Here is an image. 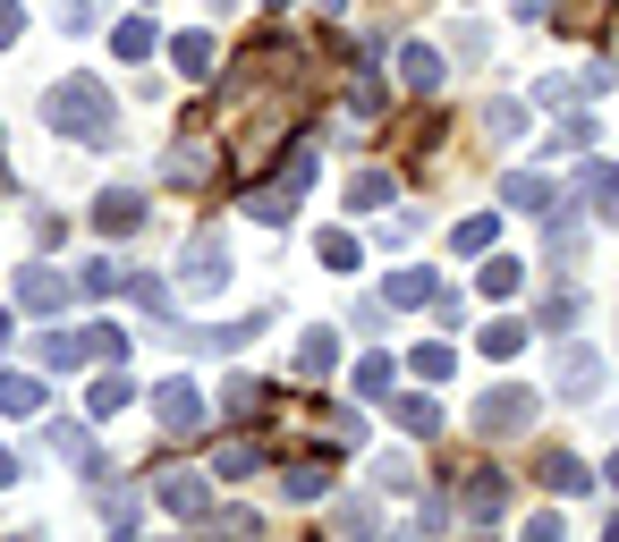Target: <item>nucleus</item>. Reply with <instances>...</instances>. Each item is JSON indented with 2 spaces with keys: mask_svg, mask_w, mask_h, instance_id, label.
<instances>
[{
  "mask_svg": "<svg viewBox=\"0 0 619 542\" xmlns=\"http://www.w3.org/2000/svg\"><path fill=\"white\" fill-rule=\"evenodd\" d=\"M43 128L68 136V145H119V111H111V94L94 77H60L43 94Z\"/></svg>",
  "mask_w": 619,
  "mask_h": 542,
  "instance_id": "obj_1",
  "label": "nucleus"
},
{
  "mask_svg": "<svg viewBox=\"0 0 619 542\" xmlns=\"http://www.w3.org/2000/svg\"><path fill=\"white\" fill-rule=\"evenodd\" d=\"M229 272H238V263H229V238L221 229H196L187 255H179V288H187V297H221Z\"/></svg>",
  "mask_w": 619,
  "mask_h": 542,
  "instance_id": "obj_2",
  "label": "nucleus"
},
{
  "mask_svg": "<svg viewBox=\"0 0 619 542\" xmlns=\"http://www.w3.org/2000/svg\"><path fill=\"white\" fill-rule=\"evenodd\" d=\"M526 424H535V390H492L484 407H475V433H484V441H518Z\"/></svg>",
  "mask_w": 619,
  "mask_h": 542,
  "instance_id": "obj_3",
  "label": "nucleus"
},
{
  "mask_svg": "<svg viewBox=\"0 0 619 542\" xmlns=\"http://www.w3.org/2000/svg\"><path fill=\"white\" fill-rule=\"evenodd\" d=\"M153 415H162V433H170V441H187V433H204V390L170 373V382L153 390Z\"/></svg>",
  "mask_w": 619,
  "mask_h": 542,
  "instance_id": "obj_4",
  "label": "nucleus"
},
{
  "mask_svg": "<svg viewBox=\"0 0 619 542\" xmlns=\"http://www.w3.org/2000/svg\"><path fill=\"white\" fill-rule=\"evenodd\" d=\"M552 382H560V399H594V390H603V356H594V348H577V339H560Z\"/></svg>",
  "mask_w": 619,
  "mask_h": 542,
  "instance_id": "obj_5",
  "label": "nucleus"
},
{
  "mask_svg": "<svg viewBox=\"0 0 619 542\" xmlns=\"http://www.w3.org/2000/svg\"><path fill=\"white\" fill-rule=\"evenodd\" d=\"M153 500H162L170 517L196 526V517H213V483H204V475H153Z\"/></svg>",
  "mask_w": 619,
  "mask_h": 542,
  "instance_id": "obj_6",
  "label": "nucleus"
},
{
  "mask_svg": "<svg viewBox=\"0 0 619 542\" xmlns=\"http://www.w3.org/2000/svg\"><path fill=\"white\" fill-rule=\"evenodd\" d=\"M18 305H26V314H60V305H68V280L51 272V263H26V272H18Z\"/></svg>",
  "mask_w": 619,
  "mask_h": 542,
  "instance_id": "obj_7",
  "label": "nucleus"
},
{
  "mask_svg": "<svg viewBox=\"0 0 619 542\" xmlns=\"http://www.w3.org/2000/svg\"><path fill=\"white\" fill-rule=\"evenodd\" d=\"M136 221H145V195H136V187H111V195H94V229H102V238H128Z\"/></svg>",
  "mask_w": 619,
  "mask_h": 542,
  "instance_id": "obj_8",
  "label": "nucleus"
},
{
  "mask_svg": "<svg viewBox=\"0 0 619 542\" xmlns=\"http://www.w3.org/2000/svg\"><path fill=\"white\" fill-rule=\"evenodd\" d=\"M458 500H467V517H509V475H492V466H475Z\"/></svg>",
  "mask_w": 619,
  "mask_h": 542,
  "instance_id": "obj_9",
  "label": "nucleus"
},
{
  "mask_svg": "<svg viewBox=\"0 0 619 542\" xmlns=\"http://www.w3.org/2000/svg\"><path fill=\"white\" fill-rule=\"evenodd\" d=\"M501 204H509V212H552L560 195H552V178H535V170H509V178H501Z\"/></svg>",
  "mask_w": 619,
  "mask_h": 542,
  "instance_id": "obj_10",
  "label": "nucleus"
},
{
  "mask_svg": "<svg viewBox=\"0 0 619 542\" xmlns=\"http://www.w3.org/2000/svg\"><path fill=\"white\" fill-rule=\"evenodd\" d=\"M535 483H543V492H560V500H586V492H594V475L577 466V458H569V449H552V458H543V475H535Z\"/></svg>",
  "mask_w": 619,
  "mask_h": 542,
  "instance_id": "obj_11",
  "label": "nucleus"
},
{
  "mask_svg": "<svg viewBox=\"0 0 619 542\" xmlns=\"http://www.w3.org/2000/svg\"><path fill=\"white\" fill-rule=\"evenodd\" d=\"M577 195H586L603 221H619V170L611 161H586V170H577Z\"/></svg>",
  "mask_w": 619,
  "mask_h": 542,
  "instance_id": "obj_12",
  "label": "nucleus"
},
{
  "mask_svg": "<svg viewBox=\"0 0 619 542\" xmlns=\"http://www.w3.org/2000/svg\"><path fill=\"white\" fill-rule=\"evenodd\" d=\"M399 77H408V94H433V85H442V43H408V51H399Z\"/></svg>",
  "mask_w": 619,
  "mask_h": 542,
  "instance_id": "obj_13",
  "label": "nucleus"
},
{
  "mask_svg": "<svg viewBox=\"0 0 619 542\" xmlns=\"http://www.w3.org/2000/svg\"><path fill=\"white\" fill-rule=\"evenodd\" d=\"M280 492H289V500H323L331 466H323V458H297V466H280Z\"/></svg>",
  "mask_w": 619,
  "mask_h": 542,
  "instance_id": "obj_14",
  "label": "nucleus"
},
{
  "mask_svg": "<svg viewBox=\"0 0 619 542\" xmlns=\"http://www.w3.org/2000/svg\"><path fill=\"white\" fill-rule=\"evenodd\" d=\"M0 415H18V424L43 415V382H34V373H0Z\"/></svg>",
  "mask_w": 619,
  "mask_h": 542,
  "instance_id": "obj_15",
  "label": "nucleus"
},
{
  "mask_svg": "<svg viewBox=\"0 0 619 542\" xmlns=\"http://www.w3.org/2000/svg\"><path fill=\"white\" fill-rule=\"evenodd\" d=\"M34 356H43V365H85V356H94V339H85V331H43V339H34Z\"/></svg>",
  "mask_w": 619,
  "mask_h": 542,
  "instance_id": "obj_16",
  "label": "nucleus"
},
{
  "mask_svg": "<svg viewBox=\"0 0 619 542\" xmlns=\"http://www.w3.org/2000/svg\"><path fill=\"white\" fill-rule=\"evenodd\" d=\"M119 407H128V373H119V365H102V382L85 390V415L102 424V415H119Z\"/></svg>",
  "mask_w": 619,
  "mask_h": 542,
  "instance_id": "obj_17",
  "label": "nucleus"
},
{
  "mask_svg": "<svg viewBox=\"0 0 619 542\" xmlns=\"http://www.w3.org/2000/svg\"><path fill=\"white\" fill-rule=\"evenodd\" d=\"M94 509H102V526H119V534H128V526H136V483H102Z\"/></svg>",
  "mask_w": 619,
  "mask_h": 542,
  "instance_id": "obj_18",
  "label": "nucleus"
},
{
  "mask_svg": "<svg viewBox=\"0 0 619 542\" xmlns=\"http://www.w3.org/2000/svg\"><path fill=\"white\" fill-rule=\"evenodd\" d=\"M331 365H340V339H331V331H306V348H297V373L314 382V373H331Z\"/></svg>",
  "mask_w": 619,
  "mask_h": 542,
  "instance_id": "obj_19",
  "label": "nucleus"
},
{
  "mask_svg": "<svg viewBox=\"0 0 619 542\" xmlns=\"http://www.w3.org/2000/svg\"><path fill=\"white\" fill-rule=\"evenodd\" d=\"M204 170H213V153H204V145H179V153L162 161V178H170V187H196Z\"/></svg>",
  "mask_w": 619,
  "mask_h": 542,
  "instance_id": "obj_20",
  "label": "nucleus"
},
{
  "mask_svg": "<svg viewBox=\"0 0 619 542\" xmlns=\"http://www.w3.org/2000/svg\"><path fill=\"white\" fill-rule=\"evenodd\" d=\"M543 145H552V153H594V119H586V111H569V119H560Z\"/></svg>",
  "mask_w": 619,
  "mask_h": 542,
  "instance_id": "obj_21",
  "label": "nucleus"
},
{
  "mask_svg": "<svg viewBox=\"0 0 619 542\" xmlns=\"http://www.w3.org/2000/svg\"><path fill=\"white\" fill-rule=\"evenodd\" d=\"M348 204H357V212L391 204V170H357V178H348Z\"/></svg>",
  "mask_w": 619,
  "mask_h": 542,
  "instance_id": "obj_22",
  "label": "nucleus"
},
{
  "mask_svg": "<svg viewBox=\"0 0 619 542\" xmlns=\"http://www.w3.org/2000/svg\"><path fill=\"white\" fill-rule=\"evenodd\" d=\"M77 288H85V297H111V288H128V272H119L111 255H94L85 272H77Z\"/></svg>",
  "mask_w": 619,
  "mask_h": 542,
  "instance_id": "obj_23",
  "label": "nucleus"
},
{
  "mask_svg": "<svg viewBox=\"0 0 619 542\" xmlns=\"http://www.w3.org/2000/svg\"><path fill=\"white\" fill-rule=\"evenodd\" d=\"M518 288H526V263H509V255L484 263V297H518Z\"/></svg>",
  "mask_w": 619,
  "mask_h": 542,
  "instance_id": "obj_24",
  "label": "nucleus"
},
{
  "mask_svg": "<svg viewBox=\"0 0 619 542\" xmlns=\"http://www.w3.org/2000/svg\"><path fill=\"white\" fill-rule=\"evenodd\" d=\"M526 339H535L526 322H492V331H484V339H475V348H484V356H518Z\"/></svg>",
  "mask_w": 619,
  "mask_h": 542,
  "instance_id": "obj_25",
  "label": "nucleus"
},
{
  "mask_svg": "<svg viewBox=\"0 0 619 542\" xmlns=\"http://www.w3.org/2000/svg\"><path fill=\"white\" fill-rule=\"evenodd\" d=\"M255 458H263L255 441H229L221 458H213V475H221V483H238V475H255Z\"/></svg>",
  "mask_w": 619,
  "mask_h": 542,
  "instance_id": "obj_26",
  "label": "nucleus"
},
{
  "mask_svg": "<svg viewBox=\"0 0 619 542\" xmlns=\"http://www.w3.org/2000/svg\"><path fill=\"white\" fill-rule=\"evenodd\" d=\"M331 526H340V534H374V526H382V509H374V500H340V509H331Z\"/></svg>",
  "mask_w": 619,
  "mask_h": 542,
  "instance_id": "obj_27",
  "label": "nucleus"
},
{
  "mask_svg": "<svg viewBox=\"0 0 619 542\" xmlns=\"http://www.w3.org/2000/svg\"><path fill=\"white\" fill-rule=\"evenodd\" d=\"M577 314H586V297H577V288H560V297H543V331H569Z\"/></svg>",
  "mask_w": 619,
  "mask_h": 542,
  "instance_id": "obj_28",
  "label": "nucleus"
},
{
  "mask_svg": "<svg viewBox=\"0 0 619 542\" xmlns=\"http://www.w3.org/2000/svg\"><path fill=\"white\" fill-rule=\"evenodd\" d=\"M179 68H187V77H213V34H179Z\"/></svg>",
  "mask_w": 619,
  "mask_h": 542,
  "instance_id": "obj_29",
  "label": "nucleus"
},
{
  "mask_svg": "<svg viewBox=\"0 0 619 542\" xmlns=\"http://www.w3.org/2000/svg\"><path fill=\"white\" fill-rule=\"evenodd\" d=\"M348 111H357V119H382V111H391V94H382L374 77H357V85H348Z\"/></svg>",
  "mask_w": 619,
  "mask_h": 542,
  "instance_id": "obj_30",
  "label": "nucleus"
},
{
  "mask_svg": "<svg viewBox=\"0 0 619 542\" xmlns=\"http://www.w3.org/2000/svg\"><path fill=\"white\" fill-rule=\"evenodd\" d=\"M391 407H399L408 433H442V407H433V399H391Z\"/></svg>",
  "mask_w": 619,
  "mask_h": 542,
  "instance_id": "obj_31",
  "label": "nucleus"
},
{
  "mask_svg": "<svg viewBox=\"0 0 619 542\" xmlns=\"http://www.w3.org/2000/svg\"><path fill=\"white\" fill-rule=\"evenodd\" d=\"M391 305H433V272H399V280H391Z\"/></svg>",
  "mask_w": 619,
  "mask_h": 542,
  "instance_id": "obj_32",
  "label": "nucleus"
},
{
  "mask_svg": "<svg viewBox=\"0 0 619 542\" xmlns=\"http://www.w3.org/2000/svg\"><path fill=\"white\" fill-rule=\"evenodd\" d=\"M323 263L331 272H357V238H348V229H323Z\"/></svg>",
  "mask_w": 619,
  "mask_h": 542,
  "instance_id": "obj_33",
  "label": "nucleus"
},
{
  "mask_svg": "<svg viewBox=\"0 0 619 542\" xmlns=\"http://www.w3.org/2000/svg\"><path fill=\"white\" fill-rule=\"evenodd\" d=\"M391 390V356H365L357 365V399H382Z\"/></svg>",
  "mask_w": 619,
  "mask_h": 542,
  "instance_id": "obj_34",
  "label": "nucleus"
},
{
  "mask_svg": "<svg viewBox=\"0 0 619 542\" xmlns=\"http://www.w3.org/2000/svg\"><path fill=\"white\" fill-rule=\"evenodd\" d=\"M484 128L501 136V145H509V136L526 128V102H492V111H484Z\"/></svg>",
  "mask_w": 619,
  "mask_h": 542,
  "instance_id": "obj_35",
  "label": "nucleus"
},
{
  "mask_svg": "<svg viewBox=\"0 0 619 542\" xmlns=\"http://www.w3.org/2000/svg\"><path fill=\"white\" fill-rule=\"evenodd\" d=\"M111 43H119V60H145V51H153V26H145V18H128Z\"/></svg>",
  "mask_w": 619,
  "mask_h": 542,
  "instance_id": "obj_36",
  "label": "nucleus"
},
{
  "mask_svg": "<svg viewBox=\"0 0 619 542\" xmlns=\"http://www.w3.org/2000/svg\"><path fill=\"white\" fill-rule=\"evenodd\" d=\"M450 365H458V356H450V348H416V373H424V382H433V390L450 382Z\"/></svg>",
  "mask_w": 619,
  "mask_h": 542,
  "instance_id": "obj_37",
  "label": "nucleus"
},
{
  "mask_svg": "<svg viewBox=\"0 0 619 542\" xmlns=\"http://www.w3.org/2000/svg\"><path fill=\"white\" fill-rule=\"evenodd\" d=\"M51 449H60V458H85V449H94V433H85V424H51Z\"/></svg>",
  "mask_w": 619,
  "mask_h": 542,
  "instance_id": "obj_38",
  "label": "nucleus"
},
{
  "mask_svg": "<svg viewBox=\"0 0 619 542\" xmlns=\"http://www.w3.org/2000/svg\"><path fill=\"white\" fill-rule=\"evenodd\" d=\"M475 246H492V221L475 212V221H458V255H475Z\"/></svg>",
  "mask_w": 619,
  "mask_h": 542,
  "instance_id": "obj_39",
  "label": "nucleus"
},
{
  "mask_svg": "<svg viewBox=\"0 0 619 542\" xmlns=\"http://www.w3.org/2000/svg\"><path fill=\"white\" fill-rule=\"evenodd\" d=\"M136 288V305H145V314H170V288L162 280H128Z\"/></svg>",
  "mask_w": 619,
  "mask_h": 542,
  "instance_id": "obj_40",
  "label": "nucleus"
},
{
  "mask_svg": "<svg viewBox=\"0 0 619 542\" xmlns=\"http://www.w3.org/2000/svg\"><path fill=\"white\" fill-rule=\"evenodd\" d=\"M94 18H102V0H68L60 9V26H94Z\"/></svg>",
  "mask_w": 619,
  "mask_h": 542,
  "instance_id": "obj_41",
  "label": "nucleus"
},
{
  "mask_svg": "<svg viewBox=\"0 0 619 542\" xmlns=\"http://www.w3.org/2000/svg\"><path fill=\"white\" fill-rule=\"evenodd\" d=\"M18 26H26V9H18V0H0V43H18Z\"/></svg>",
  "mask_w": 619,
  "mask_h": 542,
  "instance_id": "obj_42",
  "label": "nucleus"
},
{
  "mask_svg": "<svg viewBox=\"0 0 619 542\" xmlns=\"http://www.w3.org/2000/svg\"><path fill=\"white\" fill-rule=\"evenodd\" d=\"M0 483H18V458H9V449H0Z\"/></svg>",
  "mask_w": 619,
  "mask_h": 542,
  "instance_id": "obj_43",
  "label": "nucleus"
},
{
  "mask_svg": "<svg viewBox=\"0 0 619 542\" xmlns=\"http://www.w3.org/2000/svg\"><path fill=\"white\" fill-rule=\"evenodd\" d=\"M0 187H18V178H9V161H0Z\"/></svg>",
  "mask_w": 619,
  "mask_h": 542,
  "instance_id": "obj_44",
  "label": "nucleus"
},
{
  "mask_svg": "<svg viewBox=\"0 0 619 542\" xmlns=\"http://www.w3.org/2000/svg\"><path fill=\"white\" fill-rule=\"evenodd\" d=\"M0 348H9V314H0Z\"/></svg>",
  "mask_w": 619,
  "mask_h": 542,
  "instance_id": "obj_45",
  "label": "nucleus"
},
{
  "mask_svg": "<svg viewBox=\"0 0 619 542\" xmlns=\"http://www.w3.org/2000/svg\"><path fill=\"white\" fill-rule=\"evenodd\" d=\"M611 483H619V449H611Z\"/></svg>",
  "mask_w": 619,
  "mask_h": 542,
  "instance_id": "obj_46",
  "label": "nucleus"
},
{
  "mask_svg": "<svg viewBox=\"0 0 619 542\" xmlns=\"http://www.w3.org/2000/svg\"><path fill=\"white\" fill-rule=\"evenodd\" d=\"M323 9H348V0H323Z\"/></svg>",
  "mask_w": 619,
  "mask_h": 542,
  "instance_id": "obj_47",
  "label": "nucleus"
}]
</instances>
